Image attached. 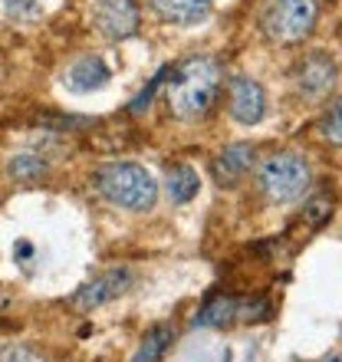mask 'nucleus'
I'll list each match as a JSON object with an SVG mask.
<instances>
[{
	"mask_svg": "<svg viewBox=\"0 0 342 362\" xmlns=\"http://www.w3.org/2000/svg\"><path fill=\"white\" fill-rule=\"evenodd\" d=\"M220 93V63L211 57H191L168 79V109L181 122H198L211 112Z\"/></svg>",
	"mask_w": 342,
	"mask_h": 362,
	"instance_id": "f257e3e1",
	"label": "nucleus"
},
{
	"mask_svg": "<svg viewBox=\"0 0 342 362\" xmlns=\"http://www.w3.org/2000/svg\"><path fill=\"white\" fill-rule=\"evenodd\" d=\"M95 188L109 204L122 211H132V214H145V211L155 208L158 201V185L142 165L132 162H112L95 172Z\"/></svg>",
	"mask_w": 342,
	"mask_h": 362,
	"instance_id": "f03ea898",
	"label": "nucleus"
},
{
	"mask_svg": "<svg viewBox=\"0 0 342 362\" xmlns=\"http://www.w3.org/2000/svg\"><path fill=\"white\" fill-rule=\"evenodd\" d=\"M254 181H256V191L270 204H293V201H300L309 191L313 172H309V162L303 155L276 152L256 165Z\"/></svg>",
	"mask_w": 342,
	"mask_h": 362,
	"instance_id": "7ed1b4c3",
	"label": "nucleus"
},
{
	"mask_svg": "<svg viewBox=\"0 0 342 362\" xmlns=\"http://www.w3.org/2000/svg\"><path fill=\"white\" fill-rule=\"evenodd\" d=\"M316 0H270L264 7V17H260V27L273 43H283V47H293V43H303L316 27Z\"/></svg>",
	"mask_w": 342,
	"mask_h": 362,
	"instance_id": "20e7f679",
	"label": "nucleus"
},
{
	"mask_svg": "<svg viewBox=\"0 0 342 362\" xmlns=\"http://www.w3.org/2000/svg\"><path fill=\"white\" fill-rule=\"evenodd\" d=\"M89 20L105 40L122 43L138 33L142 13L135 0H89Z\"/></svg>",
	"mask_w": 342,
	"mask_h": 362,
	"instance_id": "39448f33",
	"label": "nucleus"
},
{
	"mask_svg": "<svg viewBox=\"0 0 342 362\" xmlns=\"http://www.w3.org/2000/svg\"><path fill=\"white\" fill-rule=\"evenodd\" d=\"M228 112L240 125H256L266 115V93L250 76H234L228 83Z\"/></svg>",
	"mask_w": 342,
	"mask_h": 362,
	"instance_id": "423d86ee",
	"label": "nucleus"
},
{
	"mask_svg": "<svg viewBox=\"0 0 342 362\" xmlns=\"http://www.w3.org/2000/svg\"><path fill=\"white\" fill-rule=\"evenodd\" d=\"M336 76H339V69H336V63L326 53H309L296 66V89H300L303 99L319 103V99H326V95L333 93Z\"/></svg>",
	"mask_w": 342,
	"mask_h": 362,
	"instance_id": "0eeeda50",
	"label": "nucleus"
},
{
	"mask_svg": "<svg viewBox=\"0 0 342 362\" xmlns=\"http://www.w3.org/2000/svg\"><path fill=\"white\" fill-rule=\"evenodd\" d=\"M132 270H109V274L95 276V280H89V284L79 290L76 296H73V306L76 310H83V313H89V310H99V306L112 303V300H119V296L132 286Z\"/></svg>",
	"mask_w": 342,
	"mask_h": 362,
	"instance_id": "6e6552de",
	"label": "nucleus"
},
{
	"mask_svg": "<svg viewBox=\"0 0 342 362\" xmlns=\"http://www.w3.org/2000/svg\"><path fill=\"white\" fill-rule=\"evenodd\" d=\"M250 168H254V145L234 142L214 158L211 175H214V185H220V188H237L250 175Z\"/></svg>",
	"mask_w": 342,
	"mask_h": 362,
	"instance_id": "1a4fd4ad",
	"label": "nucleus"
},
{
	"mask_svg": "<svg viewBox=\"0 0 342 362\" xmlns=\"http://www.w3.org/2000/svg\"><path fill=\"white\" fill-rule=\"evenodd\" d=\"M105 83H109V66L99 57H79L63 73V86L69 93H93V89H102Z\"/></svg>",
	"mask_w": 342,
	"mask_h": 362,
	"instance_id": "9d476101",
	"label": "nucleus"
},
{
	"mask_svg": "<svg viewBox=\"0 0 342 362\" xmlns=\"http://www.w3.org/2000/svg\"><path fill=\"white\" fill-rule=\"evenodd\" d=\"M152 10L165 23L194 27L211 13V0H152Z\"/></svg>",
	"mask_w": 342,
	"mask_h": 362,
	"instance_id": "9b49d317",
	"label": "nucleus"
},
{
	"mask_svg": "<svg viewBox=\"0 0 342 362\" xmlns=\"http://www.w3.org/2000/svg\"><path fill=\"white\" fill-rule=\"evenodd\" d=\"M165 191H168L171 204H188V201L198 198L201 191V178L191 165H171L168 175H165Z\"/></svg>",
	"mask_w": 342,
	"mask_h": 362,
	"instance_id": "f8f14e48",
	"label": "nucleus"
},
{
	"mask_svg": "<svg viewBox=\"0 0 342 362\" xmlns=\"http://www.w3.org/2000/svg\"><path fill=\"white\" fill-rule=\"evenodd\" d=\"M171 343H175V329H171L168 323L152 326V329L142 336V343H138V349H135L132 362H158L171 349Z\"/></svg>",
	"mask_w": 342,
	"mask_h": 362,
	"instance_id": "ddd939ff",
	"label": "nucleus"
},
{
	"mask_svg": "<svg viewBox=\"0 0 342 362\" xmlns=\"http://www.w3.org/2000/svg\"><path fill=\"white\" fill-rule=\"evenodd\" d=\"M7 172H10V178L20 181V185H37V181H43L49 175V162L37 152H20L10 158Z\"/></svg>",
	"mask_w": 342,
	"mask_h": 362,
	"instance_id": "4468645a",
	"label": "nucleus"
},
{
	"mask_svg": "<svg viewBox=\"0 0 342 362\" xmlns=\"http://www.w3.org/2000/svg\"><path fill=\"white\" fill-rule=\"evenodd\" d=\"M234 316H244V306L237 300H230V296H218L198 313L194 326H228L234 323Z\"/></svg>",
	"mask_w": 342,
	"mask_h": 362,
	"instance_id": "2eb2a0df",
	"label": "nucleus"
},
{
	"mask_svg": "<svg viewBox=\"0 0 342 362\" xmlns=\"http://www.w3.org/2000/svg\"><path fill=\"white\" fill-rule=\"evenodd\" d=\"M333 194L329 191H319V194H313V198L306 201L303 208V221L309 224V228H319V224H326V221L333 218Z\"/></svg>",
	"mask_w": 342,
	"mask_h": 362,
	"instance_id": "dca6fc26",
	"label": "nucleus"
},
{
	"mask_svg": "<svg viewBox=\"0 0 342 362\" xmlns=\"http://www.w3.org/2000/svg\"><path fill=\"white\" fill-rule=\"evenodd\" d=\"M316 129H319V135H323L326 142L342 145V99L326 109L323 119H319V125H316Z\"/></svg>",
	"mask_w": 342,
	"mask_h": 362,
	"instance_id": "f3484780",
	"label": "nucleus"
},
{
	"mask_svg": "<svg viewBox=\"0 0 342 362\" xmlns=\"http://www.w3.org/2000/svg\"><path fill=\"white\" fill-rule=\"evenodd\" d=\"M168 76H171V69H168V66H165V69H158V76H155L152 83H148V89H145V93H142V95H138V99H135V103H132V112H135V115H138V112H145V109H148V103H152V95L158 93V86H162V83H165V79H168Z\"/></svg>",
	"mask_w": 342,
	"mask_h": 362,
	"instance_id": "a211bd4d",
	"label": "nucleus"
},
{
	"mask_svg": "<svg viewBox=\"0 0 342 362\" xmlns=\"http://www.w3.org/2000/svg\"><path fill=\"white\" fill-rule=\"evenodd\" d=\"M0 362H40V359L30 349H23V346H10V349L0 353Z\"/></svg>",
	"mask_w": 342,
	"mask_h": 362,
	"instance_id": "6ab92c4d",
	"label": "nucleus"
},
{
	"mask_svg": "<svg viewBox=\"0 0 342 362\" xmlns=\"http://www.w3.org/2000/svg\"><path fill=\"white\" fill-rule=\"evenodd\" d=\"M4 7H7L13 17H27L30 10L37 7V0H4Z\"/></svg>",
	"mask_w": 342,
	"mask_h": 362,
	"instance_id": "aec40b11",
	"label": "nucleus"
},
{
	"mask_svg": "<svg viewBox=\"0 0 342 362\" xmlns=\"http://www.w3.org/2000/svg\"><path fill=\"white\" fill-rule=\"evenodd\" d=\"M333 362H339V359H333Z\"/></svg>",
	"mask_w": 342,
	"mask_h": 362,
	"instance_id": "412c9836",
	"label": "nucleus"
}]
</instances>
